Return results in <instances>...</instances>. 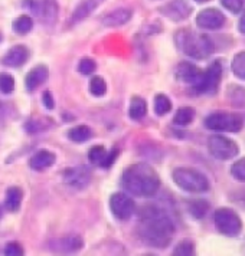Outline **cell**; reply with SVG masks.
<instances>
[{"instance_id":"cell-1","label":"cell","mask_w":245,"mask_h":256,"mask_svg":"<svg viewBox=\"0 0 245 256\" xmlns=\"http://www.w3.org/2000/svg\"><path fill=\"white\" fill-rule=\"evenodd\" d=\"M137 230L144 244L162 249L170 244L175 234V224L163 209L147 204L141 210Z\"/></svg>"},{"instance_id":"cell-2","label":"cell","mask_w":245,"mask_h":256,"mask_svg":"<svg viewBox=\"0 0 245 256\" xmlns=\"http://www.w3.org/2000/svg\"><path fill=\"white\" fill-rule=\"evenodd\" d=\"M123 188L137 198H152L160 188V177L147 163L130 166L121 176Z\"/></svg>"},{"instance_id":"cell-3","label":"cell","mask_w":245,"mask_h":256,"mask_svg":"<svg viewBox=\"0 0 245 256\" xmlns=\"http://www.w3.org/2000/svg\"><path fill=\"white\" fill-rule=\"evenodd\" d=\"M176 44L179 49L193 59H205L209 56L213 50L212 42L208 36L183 29L176 34Z\"/></svg>"},{"instance_id":"cell-4","label":"cell","mask_w":245,"mask_h":256,"mask_svg":"<svg viewBox=\"0 0 245 256\" xmlns=\"http://www.w3.org/2000/svg\"><path fill=\"white\" fill-rule=\"evenodd\" d=\"M173 180L177 187L189 193H203L209 190L208 177L195 168H189V167L176 168L173 172Z\"/></svg>"},{"instance_id":"cell-5","label":"cell","mask_w":245,"mask_h":256,"mask_svg":"<svg viewBox=\"0 0 245 256\" xmlns=\"http://www.w3.org/2000/svg\"><path fill=\"white\" fill-rule=\"evenodd\" d=\"M205 126L213 131H226V132H238L242 126V116L232 112H213L205 118Z\"/></svg>"},{"instance_id":"cell-6","label":"cell","mask_w":245,"mask_h":256,"mask_svg":"<svg viewBox=\"0 0 245 256\" xmlns=\"http://www.w3.org/2000/svg\"><path fill=\"white\" fill-rule=\"evenodd\" d=\"M222 78V66L216 60L210 64L209 68L202 72L200 80L193 85V91L196 94H215L219 88Z\"/></svg>"},{"instance_id":"cell-7","label":"cell","mask_w":245,"mask_h":256,"mask_svg":"<svg viewBox=\"0 0 245 256\" xmlns=\"http://www.w3.org/2000/svg\"><path fill=\"white\" fill-rule=\"evenodd\" d=\"M213 222L218 230L226 236H236L242 230V222L231 209H218L213 213Z\"/></svg>"},{"instance_id":"cell-8","label":"cell","mask_w":245,"mask_h":256,"mask_svg":"<svg viewBox=\"0 0 245 256\" xmlns=\"http://www.w3.org/2000/svg\"><path fill=\"white\" fill-rule=\"evenodd\" d=\"M208 148L212 157L218 158V160H231L233 157L238 156L239 147L236 146V142L232 140L222 137V136H213L208 140Z\"/></svg>"},{"instance_id":"cell-9","label":"cell","mask_w":245,"mask_h":256,"mask_svg":"<svg viewBox=\"0 0 245 256\" xmlns=\"http://www.w3.org/2000/svg\"><path fill=\"white\" fill-rule=\"evenodd\" d=\"M110 209L118 220H129L134 214L136 203L126 193H114L110 198Z\"/></svg>"},{"instance_id":"cell-10","label":"cell","mask_w":245,"mask_h":256,"mask_svg":"<svg viewBox=\"0 0 245 256\" xmlns=\"http://www.w3.org/2000/svg\"><path fill=\"white\" fill-rule=\"evenodd\" d=\"M91 182V170L87 166H77L65 170L64 183L74 190H82Z\"/></svg>"},{"instance_id":"cell-11","label":"cell","mask_w":245,"mask_h":256,"mask_svg":"<svg viewBox=\"0 0 245 256\" xmlns=\"http://www.w3.org/2000/svg\"><path fill=\"white\" fill-rule=\"evenodd\" d=\"M196 24L202 29H209L215 30L219 29L225 24V16L218 9H205L198 13L196 16Z\"/></svg>"},{"instance_id":"cell-12","label":"cell","mask_w":245,"mask_h":256,"mask_svg":"<svg viewBox=\"0 0 245 256\" xmlns=\"http://www.w3.org/2000/svg\"><path fill=\"white\" fill-rule=\"evenodd\" d=\"M160 12L163 13L164 16H167L169 19L179 22V20L186 19L190 14V6L185 0H172L170 3H167L160 9Z\"/></svg>"},{"instance_id":"cell-13","label":"cell","mask_w":245,"mask_h":256,"mask_svg":"<svg viewBox=\"0 0 245 256\" xmlns=\"http://www.w3.org/2000/svg\"><path fill=\"white\" fill-rule=\"evenodd\" d=\"M175 75L179 81L195 85L200 80L202 70H199L198 66H195L193 64H190V62H180L177 65V68H176Z\"/></svg>"},{"instance_id":"cell-14","label":"cell","mask_w":245,"mask_h":256,"mask_svg":"<svg viewBox=\"0 0 245 256\" xmlns=\"http://www.w3.org/2000/svg\"><path fill=\"white\" fill-rule=\"evenodd\" d=\"M28 59H29V50H28V48H25L24 45H16V46L11 48L8 50V54L3 56L2 62L6 66L18 68V66H22Z\"/></svg>"},{"instance_id":"cell-15","label":"cell","mask_w":245,"mask_h":256,"mask_svg":"<svg viewBox=\"0 0 245 256\" xmlns=\"http://www.w3.org/2000/svg\"><path fill=\"white\" fill-rule=\"evenodd\" d=\"M133 16V10L129 8H120V9H114L110 13H107L103 18V24L108 26V28H117V26H123L127 22H130Z\"/></svg>"},{"instance_id":"cell-16","label":"cell","mask_w":245,"mask_h":256,"mask_svg":"<svg viewBox=\"0 0 245 256\" xmlns=\"http://www.w3.org/2000/svg\"><path fill=\"white\" fill-rule=\"evenodd\" d=\"M48 68L45 65H38L34 70H31L28 72L26 78H25V86L29 92L35 91L38 86H41L44 82L48 80Z\"/></svg>"},{"instance_id":"cell-17","label":"cell","mask_w":245,"mask_h":256,"mask_svg":"<svg viewBox=\"0 0 245 256\" xmlns=\"http://www.w3.org/2000/svg\"><path fill=\"white\" fill-rule=\"evenodd\" d=\"M84 242L80 236H70L65 239H59V240H54L51 244V248L55 252H64V254H72V252H78L82 249Z\"/></svg>"},{"instance_id":"cell-18","label":"cell","mask_w":245,"mask_h":256,"mask_svg":"<svg viewBox=\"0 0 245 256\" xmlns=\"http://www.w3.org/2000/svg\"><path fill=\"white\" fill-rule=\"evenodd\" d=\"M98 4H100V0H82L71 16V24H80L84 19H87L93 13V10L97 9Z\"/></svg>"},{"instance_id":"cell-19","label":"cell","mask_w":245,"mask_h":256,"mask_svg":"<svg viewBox=\"0 0 245 256\" xmlns=\"http://www.w3.org/2000/svg\"><path fill=\"white\" fill-rule=\"evenodd\" d=\"M55 154L47 150H42V152H38L35 156H32L29 166L31 168H34L36 172H41V170H45L48 167H51L52 164L55 163Z\"/></svg>"},{"instance_id":"cell-20","label":"cell","mask_w":245,"mask_h":256,"mask_svg":"<svg viewBox=\"0 0 245 256\" xmlns=\"http://www.w3.org/2000/svg\"><path fill=\"white\" fill-rule=\"evenodd\" d=\"M24 200V192L21 187H9L5 198V209L9 212H18Z\"/></svg>"},{"instance_id":"cell-21","label":"cell","mask_w":245,"mask_h":256,"mask_svg":"<svg viewBox=\"0 0 245 256\" xmlns=\"http://www.w3.org/2000/svg\"><path fill=\"white\" fill-rule=\"evenodd\" d=\"M147 114V104L140 96H133L130 102L129 116L131 120H141Z\"/></svg>"},{"instance_id":"cell-22","label":"cell","mask_w":245,"mask_h":256,"mask_svg":"<svg viewBox=\"0 0 245 256\" xmlns=\"http://www.w3.org/2000/svg\"><path fill=\"white\" fill-rule=\"evenodd\" d=\"M68 137L74 142H85L93 137V131L87 126H77L68 131Z\"/></svg>"},{"instance_id":"cell-23","label":"cell","mask_w":245,"mask_h":256,"mask_svg":"<svg viewBox=\"0 0 245 256\" xmlns=\"http://www.w3.org/2000/svg\"><path fill=\"white\" fill-rule=\"evenodd\" d=\"M34 28V20L28 16V14H24V16H19L15 22H13V30L18 34V35H26L32 30Z\"/></svg>"},{"instance_id":"cell-24","label":"cell","mask_w":245,"mask_h":256,"mask_svg":"<svg viewBox=\"0 0 245 256\" xmlns=\"http://www.w3.org/2000/svg\"><path fill=\"white\" fill-rule=\"evenodd\" d=\"M195 118V111L189 106H185V108H180L177 110V112L175 114V124L180 126V127H185V126H189Z\"/></svg>"},{"instance_id":"cell-25","label":"cell","mask_w":245,"mask_h":256,"mask_svg":"<svg viewBox=\"0 0 245 256\" xmlns=\"http://www.w3.org/2000/svg\"><path fill=\"white\" fill-rule=\"evenodd\" d=\"M170 110H172L170 100L163 94L156 95V98H154V112L157 116H166Z\"/></svg>"},{"instance_id":"cell-26","label":"cell","mask_w":245,"mask_h":256,"mask_svg":"<svg viewBox=\"0 0 245 256\" xmlns=\"http://www.w3.org/2000/svg\"><path fill=\"white\" fill-rule=\"evenodd\" d=\"M232 72L239 80H245V52H239L232 59Z\"/></svg>"},{"instance_id":"cell-27","label":"cell","mask_w":245,"mask_h":256,"mask_svg":"<svg viewBox=\"0 0 245 256\" xmlns=\"http://www.w3.org/2000/svg\"><path fill=\"white\" fill-rule=\"evenodd\" d=\"M208 209H209V204L205 200H195V202L190 203V208H189L192 216L196 218V219H202L206 214Z\"/></svg>"},{"instance_id":"cell-28","label":"cell","mask_w":245,"mask_h":256,"mask_svg":"<svg viewBox=\"0 0 245 256\" xmlns=\"http://www.w3.org/2000/svg\"><path fill=\"white\" fill-rule=\"evenodd\" d=\"M90 91L94 96H103L107 91V85L105 81L101 76H93L90 81Z\"/></svg>"},{"instance_id":"cell-29","label":"cell","mask_w":245,"mask_h":256,"mask_svg":"<svg viewBox=\"0 0 245 256\" xmlns=\"http://www.w3.org/2000/svg\"><path fill=\"white\" fill-rule=\"evenodd\" d=\"M193 254H195V244L189 239L182 240L180 244L176 246L175 252H173V255L176 256H190Z\"/></svg>"},{"instance_id":"cell-30","label":"cell","mask_w":245,"mask_h":256,"mask_svg":"<svg viewBox=\"0 0 245 256\" xmlns=\"http://www.w3.org/2000/svg\"><path fill=\"white\" fill-rule=\"evenodd\" d=\"M105 154H107V152H105V147H103V146H94L93 148L88 152V158H90V162L94 164H101V162L104 160Z\"/></svg>"},{"instance_id":"cell-31","label":"cell","mask_w":245,"mask_h":256,"mask_svg":"<svg viewBox=\"0 0 245 256\" xmlns=\"http://www.w3.org/2000/svg\"><path fill=\"white\" fill-rule=\"evenodd\" d=\"M15 90V80L9 74H0V92L12 94Z\"/></svg>"},{"instance_id":"cell-32","label":"cell","mask_w":245,"mask_h":256,"mask_svg":"<svg viewBox=\"0 0 245 256\" xmlns=\"http://www.w3.org/2000/svg\"><path fill=\"white\" fill-rule=\"evenodd\" d=\"M231 174H232L236 180L245 182V157L232 164V167H231Z\"/></svg>"},{"instance_id":"cell-33","label":"cell","mask_w":245,"mask_h":256,"mask_svg":"<svg viewBox=\"0 0 245 256\" xmlns=\"http://www.w3.org/2000/svg\"><path fill=\"white\" fill-rule=\"evenodd\" d=\"M95 62H94L93 59L90 58H84L80 60V64H78V70L81 72L82 75H91L94 70H95Z\"/></svg>"},{"instance_id":"cell-34","label":"cell","mask_w":245,"mask_h":256,"mask_svg":"<svg viewBox=\"0 0 245 256\" xmlns=\"http://www.w3.org/2000/svg\"><path fill=\"white\" fill-rule=\"evenodd\" d=\"M222 4L232 13H238L242 10L244 0H222Z\"/></svg>"},{"instance_id":"cell-35","label":"cell","mask_w":245,"mask_h":256,"mask_svg":"<svg viewBox=\"0 0 245 256\" xmlns=\"http://www.w3.org/2000/svg\"><path fill=\"white\" fill-rule=\"evenodd\" d=\"M5 254H6L8 256H22L25 254V250L21 244H16V242H12V244H6V248H5Z\"/></svg>"},{"instance_id":"cell-36","label":"cell","mask_w":245,"mask_h":256,"mask_svg":"<svg viewBox=\"0 0 245 256\" xmlns=\"http://www.w3.org/2000/svg\"><path fill=\"white\" fill-rule=\"evenodd\" d=\"M117 156H118V150H117V148H114L113 152H107V154H105L104 160L101 162V164H100V166H101V167H104V168L111 167V166H113V163L116 162Z\"/></svg>"},{"instance_id":"cell-37","label":"cell","mask_w":245,"mask_h":256,"mask_svg":"<svg viewBox=\"0 0 245 256\" xmlns=\"http://www.w3.org/2000/svg\"><path fill=\"white\" fill-rule=\"evenodd\" d=\"M42 101H44V105L47 106L48 110H52L55 104H54V98H52V94L49 91H45L44 95H42Z\"/></svg>"},{"instance_id":"cell-38","label":"cell","mask_w":245,"mask_h":256,"mask_svg":"<svg viewBox=\"0 0 245 256\" xmlns=\"http://www.w3.org/2000/svg\"><path fill=\"white\" fill-rule=\"evenodd\" d=\"M239 30H241V34L245 35V12L242 14V18H241V20H239Z\"/></svg>"},{"instance_id":"cell-39","label":"cell","mask_w":245,"mask_h":256,"mask_svg":"<svg viewBox=\"0 0 245 256\" xmlns=\"http://www.w3.org/2000/svg\"><path fill=\"white\" fill-rule=\"evenodd\" d=\"M195 2H198V3H205V2H209V0H195Z\"/></svg>"},{"instance_id":"cell-40","label":"cell","mask_w":245,"mask_h":256,"mask_svg":"<svg viewBox=\"0 0 245 256\" xmlns=\"http://www.w3.org/2000/svg\"><path fill=\"white\" fill-rule=\"evenodd\" d=\"M0 42H2V35H0Z\"/></svg>"}]
</instances>
